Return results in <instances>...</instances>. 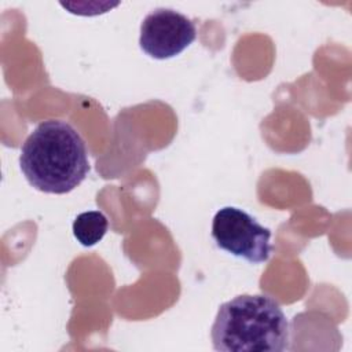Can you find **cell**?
<instances>
[{
	"instance_id": "4",
	"label": "cell",
	"mask_w": 352,
	"mask_h": 352,
	"mask_svg": "<svg viewBox=\"0 0 352 352\" xmlns=\"http://www.w3.org/2000/svg\"><path fill=\"white\" fill-rule=\"evenodd\" d=\"M197 37L195 23L172 8H155L140 25L139 45L154 59H169L183 52Z\"/></svg>"
},
{
	"instance_id": "1",
	"label": "cell",
	"mask_w": 352,
	"mask_h": 352,
	"mask_svg": "<svg viewBox=\"0 0 352 352\" xmlns=\"http://www.w3.org/2000/svg\"><path fill=\"white\" fill-rule=\"evenodd\" d=\"M19 166L36 190L47 194L70 192L89 172L85 142L66 121H43L23 142Z\"/></svg>"
},
{
	"instance_id": "2",
	"label": "cell",
	"mask_w": 352,
	"mask_h": 352,
	"mask_svg": "<svg viewBox=\"0 0 352 352\" xmlns=\"http://www.w3.org/2000/svg\"><path fill=\"white\" fill-rule=\"evenodd\" d=\"M213 349L221 352H283L290 327L278 301L267 294H241L219 307L210 327Z\"/></svg>"
},
{
	"instance_id": "3",
	"label": "cell",
	"mask_w": 352,
	"mask_h": 352,
	"mask_svg": "<svg viewBox=\"0 0 352 352\" xmlns=\"http://www.w3.org/2000/svg\"><path fill=\"white\" fill-rule=\"evenodd\" d=\"M212 238L221 250L252 264L265 263L274 250L271 230L235 206H224L216 212Z\"/></svg>"
},
{
	"instance_id": "5",
	"label": "cell",
	"mask_w": 352,
	"mask_h": 352,
	"mask_svg": "<svg viewBox=\"0 0 352 352\" xmlns=\"http://www.w3.org/2000/svg\"><path fill=\"white\" fill-rule=\"evenodd\" d=\"M73 235L85 248L96 245L106 235L109 221L100 210H88L77 214L73 221Z\"/></svg>"
}]
</instances>
